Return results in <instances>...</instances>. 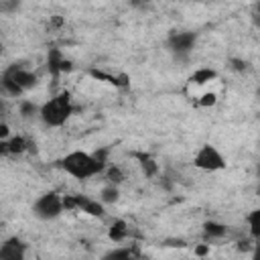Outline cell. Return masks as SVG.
I'll return each instance as SVG.
<instances>
[{"label": "cell", "instance_id": "cell-11", "mask_svg": "<svg viewBox=\"0 0 260 260\" xmlns=\"http://www.w3.org/2000/svg\"><path fill=\"white\" fill-rule=\"evenodd\" d=\"M28 148H30V142H28L24 136H20V134L10 136L8 140H0V152H2V154L16 156V154L26 152Z\"/></svg>", "mask_w": 260, "mask_h": 260}, {"label": "cell", "instance_id": "cell-16", "mask_svg": "<svg viewBox=\"0 0 260 260\" xmlns=\"http://www.w3.org/2000/svg\"><path fill=\"white\" fill-rule=\"evenodd\" d=\"M104 205H112V203H116L118 199H120V187L118 185H110V183H106L102 189H100V197H98Z\"/></svg>", "mask_w": 260, "mask_h": 260}, {"label": "cell", "instance_id": "cell-9", "mask_svg": "<svg viewBox=\"0 0 260 260\" xmlns=\"http://www.w3.org/2000/svg\"><path fill=\"white\" fill-rule=\"evenodd\" d=\"M140 246L138 244H126V246H114L106 250L100 260H140Z\"/></svg>", "mask_w": 260, "mask_h": 260}, {"label": "cell", "instance_id": "cell-14", "mask_svg": "<svg viewBox=\"0 0 260 260\" xmlns=\"http://www.w3.org/2000/svg\"><path fill=\"white\" fill-rule=\"evenodd\" d=\"M128 236H130V225H128L124 219H114L112 225L108 228V238H110L114 244L126 242Z\"/></svg>", "mask_w": 260, "mask_h": 260}, {"label": "cell", "instance_id": "cell-15", "mask_svg": "<svg viewBox=\"0 0 260 260\" xmlns=\"http://www.w3.org/2000/svg\"><path fill=\"white\" fill-rule=\"evenodd\" d=\"M213 79H217V71L211 69V67H199V69L189 77V81L195 83V85H205V83H209V81H213Z\"/></svg>", "mask_w": 260, "mask_h": 260}, {"label": "cell", "instance_id": "cell-17", "mask_svg": "<svg viewBox=\"0 0 260 260\" xmlns=\"http://www.w3.org/2000/svg\"><path fill=\"white\" fill-rule=\"evenodd\" d=\"M246 225H248V232L254 240H260V207L252 209L248 215H246Z\"/></svg>", "mask_w": 260, "mask_h": 260}, {"label": "cell", "instance_id": "cell-12", "mask_svg": "<svg viewBox=\"0 0 260 260\" xmlns=\"http://www.w3.org/2000/svg\"><path fill=\"white\" fill-rule=\"evenodd\" d=\"M134 158L138 160V167H140V171H142V175L146 179H152V177H156L160 173V167H158V162L154 160L152 154H148V152H134Z\"/></svg>", "mask_w": 260, "mask_h": 260}, {"label": "cell", "instance_id": "cell-24", "mask_svg": "<svg viewBox=\"0 0 260 260\" xmlns=\"http://www.w3.org/2000/svg\"><path fill=\"white\" fill-rule=\"evenodd\" d=\"M10 138V130H8V124L2 122L0 124V140H8Z\"/></svg>", "mask_w": 260, "mask_h": 260}, {"label": "cell", "instance_id": "cell-25", "mask_svg": "<svg viewBox=\"0 0 260 260\" xmlns=\"http://www.w3.org/2000/svg\"><path fill=\"white\" fill-rule=\"evenodd\" d=\"M165 246H179V248H183L185 246V240H181V238L179 240H167Z\"/></svg>", "mask_w": 260, "mask_h": 260}, {"label": "cell", "instance_id": "cell-23", "mask_svg": "<svg viewBox=\"0 0 260 260\" xmlns=\"http://www.w3.org/2000/svg\"><path fill=\"white\" fill-rule=\"evenodd\" d=\"M215 100H217V98H215V93H205V95H203V100H201L199 104H201V106H213V104H215Z\"/></svg>", "mask_w": 260, "mask_h": 260}, {"label": "cell", "instance_id": "cell-19", "mask_svg": "<svg viewBox=\"0 0 260 260\" xmlns=\"http://www.w3.org/2000/svg\"><path fill=\"white\" fill-rule=\"evenodd\" d=\"M39 112H41V106H37V104L30 102V100H20V102H18V114H20L22 118L39 116Z\"/></svg>", "mask_w": 260, "mask_h": 260}, {"label": "cell", "instance_id": "cell-29", "mask_svg": "<svg viewBox=\"0 0 260 260\" xmlns=\"http://www.w3.org/2000/svg\"><path fill=\"white\" fill-rule=\"evenodd\" d=\"M256 191H258V195H260V185H258V189H256Z\"/></svg>", "mask_w": 260, "mask_h": 260}, {"label": "cell", "instance_id": "cell-13", "mask_svg": "<svg viewBox=\"0 0 260 260\" xmlns=\"http://www.w3.org/2000/svg\"><path fill=\"white\" fill-rule=\"evenodd\" d=\"M228 236V225L217 221V219H207L203 221V238L207 242H213V240H221Z\"/></svg>", "mask_w": 260, "mask_h": 260}, {"label": "cell", "instance_id": "cell-21", "mask_svg": "<svg viewBox=\"0 0 260 260\" xmlns=\"http://www.w3.org/2000/svg\"><path fill=\"white\" fill-rule=\"evenodd\" d=\"M252 22H254V26L256 28H260V2H256L254 6H252Z\"/></svg>", "mask_w": 260, "mask_h": 260}, {"label": "cell", "instance_id": "cell-22", "mask_svg": "<svg viewBox=\"0 0 260 260\" xmlns=\"http://www.w3.org/2000/svg\"><path fill=\"white\" fill-rule=\"evenodd\" d=\"M250 260H260V240L254 242L252 252H250Z\"/></svg>", "mask_w": 260, "mask_h": 260}, {"label": "cell", "instance_id": "cell-28", "mask_svg": "<svg viewBox=\"0 0 260 260\" xmlns=\"http://www.w3.org/2000/svg\"><path fill=\"white\" fill-rule=\"evenodd\" d=\"M256 175H258V179H260V162L256 165Z\"/></svg>", "mask_w": 260, "mask_h": 260}, {"label": "cell", "instance_id": "cell-7", "mask_svg": "<svg viewBox=\"0 0 260 260\" xmlns=\"http://www.w3.org/2000/svg\"><path fill=\"white\" fill-rule=\"evenodd\" d=\"M65 211H81L91 217H104L106 215V205L100 199H91L87 195H63Z\"/></svg>", "mask_w": 260, "mask_h": 260}, {"label": "cell", "instance_id": "cell-26", "mask_svg": "<svg viewBox=\"0 0 260 260\" xmlns=\"http://www.w3.org/2000/svg\"><path fill=\"white\" fill-rule=\"evenodd\" d=\"M207 252H209V246L207 244H201V246L195 248V254H199V256H205Z\"/></svg>", "mask_w": 260, "mask_h": 260}, {"label": "cell", "instance_id": "cell-20", "mask_svg": "<svg viewBox=\"0 0 260 260\" xmlns=\"http://www.w3.org/2000/svg\"><path fill=\"white\" fill-rule=\"evenodd\" d=\"M248 65H250V63H248L246 59H240V57H232V59H230V67H232L234 71H238V73H244V71L248 69Z\"/></svg>", "mask_w": 260, "mask_h": 260}, {"label": "cell", "instance_id": "cell-3", "mask_svg": "<svg viewBox=\"0 0 260 260\" xmlns=\"http://www.w3.org/2000/svg\"><path fill=\"white\" fill-rule=\"evenodd\" d=\"M73 110H75V106H73L71 93L69 91H59L53 98H49L45 104H41L39 118L43 120L45 126L59 128V126H63L71 118Z\"/></svg>", "mask_w": 260, "mask_h": 260}, {"label": "cell", "instance_id": "cell-4", "mask_svg": "<svg viewBox=\"0 0 260 260\" xmlns=\"http://www.w3.org/2000/svg\"><path fill=\"white\" fill-rule=\"evenodd\" d=\"M65 211L63 195L57 191H45L41 193L32 203V215L41 221H53Z\"/></svg>", "mask_w": 260, "mask_h": 260}, {"label": "cell", "instance_id": "cell-6", "mask_svg": "<svg viewBox=\"0 0 260 260\" xmlns=\"http://www.w3.org/2000/svg\"><path fill=\"white\" fill-rule=\"evenodd\" d=\"M197 43V32L193 30H173L169 37H167V49L175 55V59H189L193 47Z\"/></svg>", "mask_w": 260, "mask_h": 260}, {"label": "cell", "instance_id": "cell-18", "mask_svg": "<svg viewBox=\"0 0 260 260\" xmlns=\"http://www.w3.org/2000/svg\"><path fill=\"white\" fill-rule=\"evenodd\" d=\"M104 179H106V183H110V185H122L124 183V179H126V175H124V171L118 167V165H108V169L104 171Z\"/></svg>", "mask_w": 260, "mask_h": 260}, {"label": "cell", "instance_id": "cell-8", "mask_svg": "<svg viewBox=\"0 0 260 260\" xmlns=\"http://www.w3.org/2000/svg\"><path fill=\"white\" fill-rule=\"evenodd\" d=\"M26 242L20 236H8L0 244V260H26Z\"/></svg>", "mask_w": 260, "mask_h": 260}, {"label": "cell", "instance_id": "cell-1", "mask_svg": "<svg viewBox=\"0 0 260 260\" xmlns=\"http://www.w3.org/2000/svg\"><path fill=\"white\" fill-rule=\"evenodd\" d=\"M57 167L77 181H87L91 177L104 175V171L108 169V165H104L93 152H85V150L67 152L57 160Z\"/></svg>", "mask_w": 260, "mask_h": 260}, {"label": "cell", "instance_id": "cell-27", "mask_svg": "<svg viewBox=\"0 0 260 260\" xmlns=\"http://www.w3.org/2000/svg\"><path fill=\"white\" fill-rule=\"evenodd\" d=\"M61 24H63V18H61L59 14L51 16V26H61Z\"/></svg>", "mask_w": 260, "mask_h": 260}, {"label": "cell", "instance_id": "cell-10", "mask_svg": "<svg viewBox=\"0 0 260 260\" xmlns=\"http://www.w3.org/2000/svg\"><path fill=\"white\" fill-rule=\"evenodd\" d=\"M47 67H49V73H53L57 77L61 73L71 71L73 69V63L59 49H49V53H47Z\"/></svg>", "mask_w": 260, "mask_h": 260}, {"label": "cell", "instance_id": "cell-5", "mask_svg": "<svg viewBox=\"0 0 260 260\" xmlns=\"http://www.w3.org/2000/svg\"><path fill=\"white\" fill-rule=\"evenodd\" d=\"M193 165L199 169V171H205V173H215V171H223L228 167L223 154L219 152V148L211 142H205L197 148L195 156H193Z\"/></svg>", "mask_w": 260, "mask_h": 260}, {"label": "cell", "instance_id": "cell-2", "mask_svg": "<svg viewBox=\"0 0 260 260\" xmlns=\"http://www.w3.org/2000/svg\"><path fill=\"white\" fill-rule=\"evenodd\" d=\"M39 81L37 71H32L28 65H24L22 61H14L10 63L2 75H0V85L2 91L10 98H20L22 93H26L28 89H32Z\"/></svg>", "mask_w": 260, "mask_h": 260}]
</instances>
